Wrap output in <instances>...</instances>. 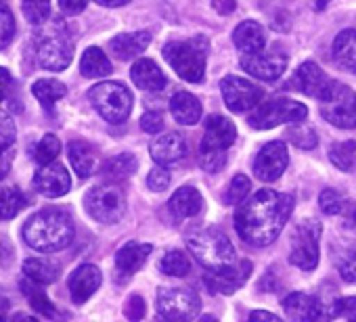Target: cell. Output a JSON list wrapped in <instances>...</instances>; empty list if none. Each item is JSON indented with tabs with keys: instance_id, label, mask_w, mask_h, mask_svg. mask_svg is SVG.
<instances>
[{
	"instance_id": "1",
	"label": "cell",
	"mask_w": 356,
	"mask_h": 322,
	"mask_svg": "<svg viewBox=\"0 0 356 322\" xmlns=\"http://www.w3.org/2000/svg\"><path fill=\"white\" fill-rule=\"evenodd\" d=\"M293 195L262 189L241 201L235 212V230L252 247H266L277 241L293 212Z\"/></svg>"
},
{
	"instance_id": "2",
	"label": "cell",
	"mask_w": 356,
	"mask_h": 322,
	"mask_svg": "<svg viewBox=\"0 0 356 322\" xmlns=\"http://www.w3.org/2000/svg\"><path fill=\"white\" fill-rule=\"evenodd\" d=\"M24 241L42 253H53L65 249L76 235L72 216L59 207H47L34 214L24 224Z\"/></svg>"
},
{
	"instance_id": "3",
	"label": "cell",
	"mask_w": 356,
	"mask_h": 322,
	"mask_svg": "<svg viewBox=\"0 0 356 322\" xmlns=\"http://www.w3.org/2000/svg\"><path fill=\"white\" fill-rule=\"evenodd\" d=\"M187 247L195 260L210 272H220L237 264V251L231 239L218 228H204L187 235Z\"/></svg>"
},
{
	"instance_id": "4",
	"label": "cell",
	"mask_w": 356,
	"mask_h": 322,
	"mask_svg": "<svg viewBox=\"0 0 356 322\" xmlns=\"http://www.w3.org/2000/svg\"><path fill=\"white\" fill-rule=\"evenodd\" d=\"M210 42L204 36H195L189 40H174L163 46V59L183 78L191 84H200L206 78V59H208Z\"/></svg>"
},
{
	"instance_id": "5",
	"label": "cell",
	"mask_w": 356,
	"mask_h": 322,
	"mask_svg": "<svg viewBox=\"0 0 356 322\" xmlns=\"http://www.w3.org/2000/svg\"><path fill=\"white\" fill-rule=\"evenodd\" d=\"M95 111L109 124H124L132 111V92L122 82H101L88 90Z\"/></svg>"
},
{
	"instance_id": "6",
	"label": "cell",
	"mask_w": 356,
	"mask_h": 322,
	"mask_svg": "<svg viewBox=\"0 0 356 322\" xmlns=\"http://www.w3.org/2000/svg\"><path fill=\"white\" fill-rule=\"evenodd\" d=\"M84 207L88 216L97 220L99 224H115L118 220H122L126 212V197L118 185L105 183V185L92 187L86 193Z\"/></svg>"
},
{
	"instance_id": "7",
	"label": "cell",
	"mask_w": 356,
	"mask_h": 322,
	"mask_svg": "<svg viewBox=\"0 0 356 322\" xmlns=\"http://www.w3.org/2000/svg\"><path fill=\"white\" fill-rule=\"evenodd\" d=\"M306 115H308V107L304 103L291 99H273L254 107L252 115L248 117V124L254 130H270L281 124L302 121L306 119Z\"/></svg>"
},
{
	"instance_id": "8",
	"label": "cell",
	"mask_w": 356,
	"mask_h": 322,
	"mask_svg": "<svg viewBox=\"0 0 356 322\" xmlns=\"http://www.w3.org/2000/svg\"><path fill=\"white\" fill-rule=\"evenodd\" d=\"M321 115L341 130L356 128V94L339 82H333L329 90L318 99Z\"/></svg>"
},
{
	"instance_id": "9",
	"label": "cell",
	"mask_w": 356,
	"mask_h": 322,
	"mask_svg": "<svg viewBox=\"0 0 356 322\" xmlns=\"http://www.w3.org/2000/svg\"><path fill=\"white\" fill-rule=\"evenodd\" d=\"M202 312V299L185 287H161L157 291V314L163 320H193Z\"/></svg>"
},
{
	"instance_id": "10",
	"label": "cell",
	"mask_w": 356,
	"mask_h": 322,
	"mask_svg": "<svg viewBox=\"0 0 356 322\" xmlns=\"http://www.w3.org/2000/svg\"><path fill=\"white\" fill-rule=\"evenodd\" d=\"M321 222L316 220H304L296 226L291 235V249H289V262L298 266L300 270H314L318 266V237H321Z\"/></svg>"
},
{
	"instance_id": "11",
	"label": "cell",
	"mask_w": 356,
	"mask_h": 322,
	"mask_svg": "<svg viewBox=\"0 0 356 322\" xmlns=\"http://www.w3.org/2000/svg\"><path fill=\"white\" fill-rule=\"evenodd\" d=\"M36 59L49 71H63L74 59V44L63 32H47L36 44Z\"/></svg>"
},
{
	"instance_id": "12",
	"label": "cell",
	"mask_w": 356,
	"mask_h": 322,
	"mask_svg": "<svg viewBox=\"0 0 356 322\" xmlns=\"http://www.w3.org/2000/svg\"><path fill=\"white\" fill-rule=\"evenodd\" d=\"M220 92L225 99V105L233 111V113H243L250 111L254 107L260 105L264 90L260 86H256L254 82L239 78V76H227L220 82Z\"/></svg>"
},
{
	"instance_id": "13",
	"label": "cell",
	"mask_w": 356,
	"mask_h": 322,
	"mask_svg": "<svg viewBox=\"0 0 356 322\" xmlns=\"http://www.w3.org/2000/svg\"><path fill=\"white\" fill-rule=\"evenodd\" d=\"M289 164L287 146L281 140L268 142L260 149V153L254 159V174L262 183H275L283 176Z\"/></svg>"
},
{
	"instance_id": "14",
	"label": "cell",
	"mask_w": 356,
	"mask_h": 322,
	"mask_svg": "<svg viewBox=\"0 0 356 322\" xmlns=\"http://www.w3.org/2000/svg\"><path fill=\"white\" fill-rule=\"evenodd\" d=\"M241 67L264 82H275L279 80L285 69H287V55L281 53H254V55H243L241 57Z\"/></svg>"
},
{
	"instance_id": "15",
	"label": "cell",
	"mask_w": 356,
	"mask_h": 322,
	"mask_svg": "<svg viewBox=\"0 0 356 322\" xmlns=\"http://www.w3.org/2000/svg\"><path fill=\"white\" fill-rule=\"evenodd\" d=\"M235 138H237V128L229 117L210 115L204 126V138L200 142V153L227 151L231 144H235Z\"/></svg>"
},
{
	"instance_id": "16",
	"label": "cell",
	"mask_w": 356,
	"mask_h": 322,
	"mask_svg": "<svg viewBox=\"0 0 356 322\" xmlns=\"http://www.w3.org/2000/svg\"><path fill=\"white\" fill-rule=\"evenodd\" d=\"M252 274V262L250 260H241L235 266L220 270V272H210L204 276V282L208 285V289L212 293H222V295H231L237 289H241L245 285V280Z\"/></svg>"
},
{
	"instance_id": "17",
	"label": "cell",
	"mask_w": 356,
	"mask_h": 322,
	"mask_svg": "<svg viewBox=\"0 0 356 322\" xmlns=\"http://www.w3.org/2000/svg\"><path fill=\"white\" fill-rule=\"evenodd\" d=\"M34 189L42 197H49V199L63 197L72 189L70 172L65 170V166L55 164V161H53V164H47L34 174Z\"/></svg>"
},
{
	"instance_id": "18",
	"label": "cell",
	"mask_w": 356,
	"mask_h": 322,
	"mask_svg": "<svg viewBox=\"0 0 356 322\" xmlns=\"http://www.w3.org/2000/svg\"><path fill=\"white\" fill-rule=\"evenodd\" d=\"M331 84L333 80L312 61L302 63L291 78V86H296L298 92H304L306 96H312V99H321L329 90Z\"/></svg>"
},
{
	"instance_id": "19",
	"label": "cell",
	"mask_w": 356,
	"mask_h": 322,
	"mask_svg": "<svg viewBox=\"0 0 356 322\" xmlns=\"http://www.w3.org/2000/svg\"><path fill=\"white\" fill-rule=\"evenodd\" d=\"M101 270L92 264H84V266H78L72 274H70V280H67V287H70V295H72V301L82 305L84 301H88L97 289L101 287Z\"/></svg>"
},
{
	"instance_id": "20",
	"label": "cell",
	"mask_w": 356,
	"mask_h": 322,
	"mask_svg": "<svg viewBox=\"0 0 356 322\" xmlns=\"http://www.w3.org/2000/svg\"><path fill=\"white\" fill-rule=\"evenodd\" d=\"M149 153H151L155 164L172 166V164H176V161H181L183 157H187V140L178 132H168L163 136H157L151 142Z\"/></svg>"
},
{
	"instance_id": "21",
	"label": "cell",
	"mask_w": 356,
	"mask_h": 322,
	"mask_svg": "<svg viewBox=\"0 0 356 322\" xmlns=\"http://www.w3.org/2000/svg\"><path fill=\"white\" fill-rule=\"evenodd\" d=\"M168 210L176 220L195 218L204 210V197L195 187H181L170 197Z\"/></svg>"
},
{
	"instance_id": "22",
	"label": "cell",
	"mask_w": 356,
	"mask_h": 322,
	"mask_svg": "<svg viewBox=\"0 0 356 322\" xmlns=\"http://www.w3.org/2000/svg\"><path fill=\"white\" fill-rule=\"evenodd\" d=\"M153 247L149 243H136V241H130L126 243L118 253H115V268L122 276H130L134 272H138L145 262L149 260Z\"/></svg>"
},
{
	"instance_id": "23",
	"label": "cell",
	"mask_w": 356,
	"mask_h": 322,
	"mask_svg": "<svg viewBox=\"0 0 356 322\" xmlns=\"http://www.w3.org/2000/svg\"><path fill=\"white\" fill-rule=\"evenodd\" d=\"M283 310L293 320H318L325 318L323 303L306 293H291L283 299Z\"/></svg>"
},
{
	"instance_id": "24",
	"label": "cell",
	"mask_w": 356,
	"mask_h": 322,
	"mask_svg": "<svg viewBox=\"0 0 356 322\" xmlns=\"http://www.w3.org/2000/svg\"><path fill=\"white\" fill-rule=\"evenodd\" d=\"M67 155H70V164L72 170L78 174V178H90L99 170V157L97 151L82 140H72L67 144Z\"/></svg>"
},
{
	"instance_id": "25",
	"label": "cell",
	"mask_w": 356,
	"mask_h": 322,
	"mask_svg": "<svg viewBox=\"0 0 356 322\" xmlns=\"http://www.w3.org/2000/svg\"><path fill=\"white\" fill-rule=\"evenodd\" d=\"M170 113L172 117L178 121V124H183V126H195L200 119H202V103L195 94L191 92H176L172 99H170Z\"/></svg>"
},
{
	"instance_id": "26",
	"label": "cell",
	"mask_w": 356,
	"mask_h": 322,
	"mask_svg": "<svg viewBox=\"0 0 356 322\" xmlns=\"http://www.w3.org/2000/svg\"><path fill=\"white\" fill-rule=\"evenodd\" d=\"M233 42L243 55L262 53L266 46V34L264 28L258 22H243L233 32Z\"/></svg>"
},
{
	"instance_id": "27",
	"label": "cell",
	"mask_w": 356,
	"mask_h": 322,
	"mask_svg": "<svg viewBox=\"0 0 356 322\" xmlns=\"http://www.w3.org/2000/svg\"><path fill=\"white\" fill-rule=\"evenodd\" d=\"M149 44H151V34L149 32L120 34V36L109 40V49L120 61H130V59L138 57L140 53L147 51Z\"/></svg>"
},
{
	"instance_id": "28",
	"label": "cell",
	"mask_w": 356,
	"mask_h": 322,
	"mask_svg": "<svg viewBox=\"0 0 356 322\" xmlns=\"http://www.w3.org/2000/svg\"><path fill=\"white\" fill-rule=\"evenodd\" d=\"M130 78L140 90H163L168 86V78L157 67V63H153L151 59L134 61V65L130 69Z\"/></svg>"
},
{
	"instance_id": "29",
	"label": "cell",
	"mask_w": 356,
	"mask_h": 322,
	"mask_svg": "<svg viewBox=\"0 0 356 322\" xmlns=\"http://www.w3.org/2000/svg\"><path fill=\"white\" fill-rule=\"evenodd\" d=\"M333 61L343 71L356 74V30H343L335 36Z\"/></svg>"
},
{
	"instance_id": "30",
	"label": "cell",
	"mask_w": 356,
	"mask_h": 322,
	"mask_svg": "<svg viewBox=\"0 0 356 322\" xmlns=\"http://www.w3.org/2000/svg\"><path fill=\"white\" fill-rule=\"evenodd\" d=\"M22 291L28 297V301H30V305H32L34 312H38L44 318H57L59 316L57 310H55V305H53V301L49 299L44 287H40V282H36V280H32V278L26 276L22 280Z\"/></svg>"
},
{
	"instance_id": "31",
	"label": "cell",
	"mask_w": 356,
	"mask_h": 322,
	"mask_svg": "<svg viewBox=\"0 0 356 322\" xmlns=\"http://www.w3.org/2000/svg\"><path fill=\"white\" fill-rule=\"evenodd\" d=\"M80 71L84 78H105L113 71L111 67V61L107 59V55L97 49V46H90L84 51L82 55V61H80Z\"/></svg>"
},
{
	"instance_id": "32",
	"label": "cell",
	"mask_w": 356,
	"mask_h": 322,
	"mask_svg": "<svg viewBox=\"0 0 356 322\" xmlns=\"http://www.w3.org/2000/svg\"><path fill=\"white\" fill-rule=\"evenodd\" d=\"M24 274L40 285H51L59 278V264L49 257H30L24 262Z\"/></svg>"
},
{
	"instance_id": "33",
	"label": "cell",
	"mask_w": 356,
	"mask_h": 322,
	"mask_svg": "<svg viewBox=\"0 0 356 322\" xmlns=\"http://www.w3.org/2000/svg\"><path fill=\"white\" fill-rule=\"evenodd\" d=\"M329 159L341 172H356V142L354 140L333 142L329 146Z\"/></svg>"
},
{
	"instance_id": "34",
	"label": "cell",
	"mask_w": 356,
	"mask_h": 322,
	"mask_svg": "<svg viewBox=\"0 0 356 322\" xmlns=\"http://www.w3.org/2000/svg\"><path fill=\"white\" fill-rule=\"evenodd\" d=\"M134 172H136V157L132 153H122L118 157H111L103 166V174L109 180H124L130 178Z\"/></svg>"
},
{
	"instance_id": "35",
	"label": "cell",
	"mask_w": 356,
	"mask_h": 322,
	"mask_svg": "<svg viewBox=\"0 0 356 322\" xmlns=\"http://www.w3.org/2000/svg\"><path fill=\"white\" fill-rule=\"evenodd\" d=\"M32 94L38 99V103L44 109H51L57 101H61L67 94V86H63L57 80H38L32 86Z\"/></svg>"
},
{
	"instance_id": "36",
	"label": "cell",
	"mask_w": 356,
	"mask_h": 322,
	"mask_svg": "<svg viewBox=\"0 0 356 322\" xmlns=\"http://www.w3.org/2000/svg\"><path fill=\"white\" fill-rule=\"evenodd\" d=\"M159 270L168 276H176V278H181V276H187L191 272V260L185 251L181 249H172L168 251L161 262H159Z\"/></svg>"
},
{
	"instance_id": "37",
	"label": "cell",
	"mask_w": 356,
	"mask_h": 322,
	"mask_svg": "<svg viewBox=\"0 0 356 322\" xmlns=\"http://www.w3.org/2000/svg\"><path fill=\"white\" fill-rule=\"evenodd\" d=\"M26 205H28V199L19 189H15L11 185L3 187V220L15 218Z\"/></svg>"
},
{
	"instance_id": "38",
	"label": "cell",
	"mask_w": 356,
	"mask_h": 322,
	"mask_svg": "<svg viewBox=\"0 0 356 322\" xmlns=\"http://www.w3.org/2000/svg\"><path fill=\"white\" fill-rule=\"evenodd\" d=\"M61 153V142L55 134H44L40 138V142L36 144V151H34V159L38 161L40 166H47V164H53L57 159V155Z\"/></svg>"
},
{
	"instance_id": "39",
	"label": "cell",
	"mask_w": 356,
	"mask_h": 322,
	"mask_svg": "<svg viewBox=\"0 0 356 322\" xmlns=\"http://www.w3.org/2000/svg\"><path fill=\"white\" fill-rule=\"evenodd\" d=\"M287 138L298 146V149H304V151H310L316 146L318 142V136L314 132V128L306 126V124H298V126H291L287 130Z\"/></svg>"
},
{
	"instance_id": "40",
	"label": "cell",
	"mask_w": 356,
	"mask_h": 322,
	"mask_svg": "<svg viewBox=\"0 0 356 322\" xmlns=\"http://www.w3.org/2000/svg\"><path fill=\"white\" fill-rule=\"evenodd\" d=\"M24 15L32 26H42L51 17V0H24Z\"/></svg>"
},
{
	"instance_id": "41",
	"label": "cell",
	"mask_w": 356,
	"mask_h": 322,
	"mask_svg": "<svg viewBox=\"0 0 356 322\" xmlns=\"http://www.w3.org/2000/svg\"><path fill=\"white\" fill-rule=\"evenodd\" d=\"M250 191H252V183H250V178H248V176H243V174H237V176L233 178L231 187H229V193H227V201H229V205H239L241 201H245V199H248V195H250Z\"/></svg>"
},
{
	"instance_id": "42",
	"label": "cell",
	"mask_w": 356,
	"mask_h": 322,
	"mask_svg": "<svg viewBox=\"0 0 356 322\" xmlns=\"http://www.w3.org/2000/svg\"><path fill=\"white\" fill-rule=\"evenodd\" d=\"M318 205H321V210H323L327 216H337V214L343 212L346 201H343L341 193H337L335 189H325V191L321 193V197H318Z\"/></svg>"
},
{
	"instance_id": "43",
	"label": "cell",
	"mask_w": 356,
	"mask_h": 322,
	"mask_svg": "<svg viewBox=\"0 0 356 322\" xmlns=\"http://www.w3.org/2000/svg\"><path fill=\"white\" fill-rule=\"evenodd\" d=\"M327 318L356 320V297H341V299L333 301L327 310Z\"/></svg>"
},
{
	"instance_id": "44",
	"label": "cell",
	"mask_w": 356,
	"mask_h": 322,
	"mask_svg": "<svg viewBox=\"0 0 356 322\" xmlns=\"http://www.w3.org/2000/svg\"><path fill=\"white\" fill-rule=\"evenodd\" d=\"M200 164L206 172L216 174L222 172L227 166V151H210V153H200Z\"/></svg>"
},
{
	"instance_id": "45",
	"label": "cell",
	"mask_w": 356,
	"mask_h": 322,
	"mask_svg": "<svg viewBox=\"0 0 356 322\" xmlns=\"http://www.w3.org/2000/svg\"><path fill=\"white\" fill-rule=\"evenodd\" d=\"M170 180H172V176H170V172L165 170V166H159V164H157V166L149 172V176H147V187H149L151 191H155V193H161V191L168 189Z\"/></svg>"
},
{
	"instance_id": "46",
	"label": "cell",
	"mask_w": 356,
	"mask_h": 322,
	"mask_svg": "<svg viewBox=\"0 0 356 322\" xmlns=\"http://www.w3.org/2000/svg\"><path fill=\"white\" fill-rule=\"evenodd\" d=\"M0 24H3V38H0V46L7 49L15 36V19H13V13L7 5H3V19H0Z\"/></svg>"
},
{
	"instance_id": "47",
	"label": "cell",
	"mask_w": 356,
	"mask_h": 322,
	"mask_svg": "<svg viewBox=\"0 0 356 322\" xmlns=\"http://www.w3.org/2000/svg\"><path fill=\"white\" fill-rule=\"evenodd\" d=\"M339 276L346 282H356V249H350L341 260H339Z\"/></svg>"
},
{
	"instance_id": "48",
	"label": "cell",
	"mask_w": 356,
	"mask_h": 322,
	"mask_svg": "<svg viewBox=\"0 0 356 322\" xmlns=\"http://www.w3.org/2000/svg\"><path fill=\"white\" fill-rule=\"evenodd\" d=\"M0 136H3V138H0V140H3V151L9 149L13 144L15 136H17V130H15V124H13L11 115H9V107L7 105L3 109V128H0Z\"/></svg>"
},
{
	"instance_id": "49",
	"label": "cell",
	"mask_w": 356,
	"mask_h": 322,
	"mask_svg": "<svg viewBox=\"0 0 356 322\" xmlns=\"http://www.w3.org/2000/svg\"><path fill=\"white\" fill-rule=\"evenodd\" d=\"M147 307H145V301L140 295H130L128 301H126V307H124V314L130 318V320H140L145 316Z\"/></svg>"
},
{
	"instance_id": "50",
	"label": "cell",
	"mask_w": 356,
	"mask_h": 322,
	"mask_svg": "<svg viewBox=\"0 0 356 322\" xmlns=\"http://www.w3.org/2000/svg\"><path fill=\"white\" fill-rule=\"evenodd\" d=\"M140 128L149 134H157L163 130V117L157 111H149L140 117Z\"/></svg>"
},
{
	"instance_id": "51",
	"label": "cell",
	"mask_w": 356,
	"mask_h": 322,
	"mask_svg": "<svg viewBox=\"0 0 356 322\" xmlns=\"http://www.w3.org/2000/svg\"><path fill=\"white\" fill-rule=\"evenodd\" d=\"M88 5V0H59V7L65 15L74 17V15H80Z\"/></svg>"
},
{
	"instance_id": "52",
	"label": "cell",
	"mask_w": 356,
	"mask_h": 322,
	"mask_svg": "<svg viewBox=\"0 0 356 322\" xmlns=\"http://www.w3.org/2000/svg\"><path fill=\"white\" fill-rule=\"evenodd\" d=\"M212 7L220 13V15H231L237 9V0H214Z\"/></svg>"
},
{
	"instance_id": "53",
	"label": "cell",
	"mask_w": 356,
	"mask_h": 322,
	"mask_svg": "<svg viewBox=\"0 0 356 322\" xmlns=\"http://www.w3.org/2000/svg\"><path fill=\"white\" fill-rule=\"evenodd\" d=\"M250 320H256V322H264V320L279 322V316L277 314H270V312H264V310H256V312L250 314Z\"/></svg>"
},
{
	"instance_id": "54",
	"label": "cell",
	"mask_w": 356,
	"mask_h": 322,
	"mask_svg": "<svg viewBox=\"0 0 356 322\" xmlns=\"http://www.w3.org/2000/svg\"><path fill=\"white\" fill-rule=\"evenodd\" d=\"M95 3L101 7H124L130 3V0H95Z\"/></svg>"
},
{
	"instance_id": "55",
	"label": "cell",
	"mask_w": 356,
	"mask_h": 322,
	"mask_svg": "<svg viewBox=\"0 0 356 322\" xmlns=\"http://www.w3.org/2000/svg\"><path fill=\"white\" fill-rule=\"evenodd\" d=\"M346 228H350L352 232H356V210L348 216V220H346Z\"/></svg>"
},
{
	"instance_id": "56",
	"label": "cell",
	"mask_w": 356,
	"mask_h": 322,
	"mask_svg": "<svg viewBox=\"0 0 356 322\" xmlns=\"http://www.w3.org/2000/svg\"><path fill=\"white\" fill-rule=\"evenodd\" d=\"M325 5H327V0H318V3H316V9H325Z\"/></svg>"
}]
</instances>
